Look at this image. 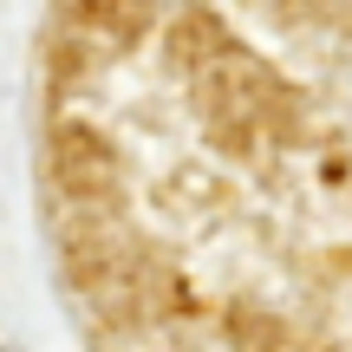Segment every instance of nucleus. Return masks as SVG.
<instances>
[]
</instances>
